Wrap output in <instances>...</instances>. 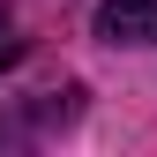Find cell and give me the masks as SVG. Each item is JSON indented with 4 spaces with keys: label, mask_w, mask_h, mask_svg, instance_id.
I'll return each mask as SVG.
<instances>
[{
    "label": "cell",
    "mask_w": 157,
    "mask_h": 157,
    "mask_svg": "<svg viewBox=\"0 0 157 157\" xmlns=\"http://www.w3.org/2000/svg\"><path fill=\"white\" fill-rule=\"evenodd\" d=\"M105 45H157V0H97Z\"/></svg>",
    "instance_id": "obj_1"
},
{
    "label": "cell",
    "mask_w": 157,
    "mask_h": 157,
    "mask_svg": "<svg viewBox=\"0 0 157 157\" xmlns=\"http://www.w3.org/2000/svg\"><path fill=\"white\" fill-rule=\"evenodd\" d=\"M8 60H23V37H15V15L0 8V67H8Z\"/></svg>",
    "instance_id": "obj_2"
}]
</instances>
